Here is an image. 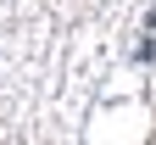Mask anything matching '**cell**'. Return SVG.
I'll return each mask as SVG.
<instances>
[{"mask_svg": "<svg viewBox=\"0 0 156 145\" xmlns=\"http://www.w3.org/2000/svg\"><path fill=\"white\" fill-rule=\"evenodd\" d=\"M151 56H156V39L145 34V39H140V45H134V61H151Z\"/></svg>", "mask_w": 156, "mask_h": 145, "instance_id": "cell-1", "label": "cell"}]
</instances>
